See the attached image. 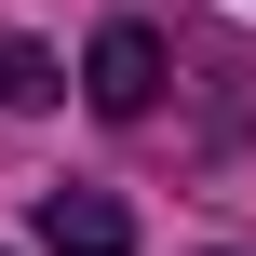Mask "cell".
I'll return each mask as SVG.
<instances>
[{
	"label": "cell",
	"mask_w": 256,
	"mask_h": 256,
	"mask_svg": "<svg viewBox=\"0 0 256 256\" xmlns=\"http://www.w3.org/2000/svg\"><path fill=\"white\" fill-rule=\"evenodd\" d=\"M81 94H94L108 122H148V108H162V40H148V27H94V54H81Z\"/></svg>",
	"instance_id": "6da1fadb"
},
{
	"label": "cell",
	"mask_w": 256,
	"mask_h": 256,
	"mask_svg": "<svg viewBox=\"0 0 256 256\" xmlns=\"http://www.w3.org/2000/svg\"><path fill=\"white\" fill-rule=\"evenodd\" d=\"M40 243L54 256H135V216L108 189H40Z\"/></svg>",
	"instance_id": "7a4b0ae2"
}]
</instances>
